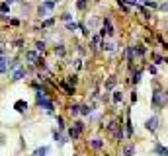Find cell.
<instances>
[{
  "mask_svg": "<svg viewBox=\"0 0 168 156\" xmlns=\"http://www.w3.org/2000/svg\"><path fill=\"white\" fill-rule=\"evenodd\" d=\"M82 131H84V123L82 121H74V123H72V127L68 129V137H71L72 141H76V139L82 135Z\"/></svg>",
  "mask_w": 168,
  "mask_h": 156,
  "instance_id": "cell-1",
  "label": "cell"
},
{
  "mask_svg": "<svg viewBox=\"0 0 168 156\" xmlns=\"http://www.w3.org/2000/svg\"><path fill=\"white\" fill-rule=\"evenodd\" d=\"M116 33V30H113V26H112V20L109 18H104V27H102V31H100V37H112V35Z\"/></svg>",
  "mask_w": 168,
  "mask_h": 156,
  "instance_id": "cell-2",
  "label": "cell"
},
{
  "mask_svg": "<svg viewBox=\"0 0 168 156\" xmlns=\"http://www.w3.org/2000/svg\"><path fill=\"white\" fill-rule=\"evenodd\" d=\"M166 100H168L166 94L158 92V90L153 94V105H154V108H164V105H166Z\"/></svg>",
  "mask_w": 168,
  "mask_h": 156,
  "instance_id": "cell-3",
  "label": "cell"
},
{
  "mask_svg": "<svg viewBox=\"0 0 168 156\" xmlns=\"http://www.w3.org/2000/svg\"><path fill=\"white\" fill-rule=\"evenodd\" d=\"M37 105H39L41 109H45V113H47V115H55V111H53V109H55V105H53V101L49 100V98H45L41 104H37Z\"/></svg>",
  "mask_w": 168,
  "mask_h": 156,
  "instance_id": "cell-4",
  "label": "cell"
},
{
  "mask_svg": "<svg viewBox=\"0 0 168 156\" xmlns=\"http://www.w3.org/2000/svg\"><path fill=\"white\" fill-rule=\"evenodd\" d=\"M22 78H26V68L20 64V67L14 70V74H12V80H14V82H20Z\"/></svg>",
  "mask_w": 168,
  "mask_h": 156,
  "instance_id": "cell-5",
  "label": "cell"
},
{
  "mask_svg": "<svg viewBox=\"0 0 168 156\" xmlns=\"http://www.w3.org/2000/svg\"><path fill=\"white\" fill-rule=\"evenodd\" d=\"M145 127H147L149 131H157V129H158V117H157V115L149 117V119H147V123H145Z\"/></svg>",
  "mask_w": 168,
  "mask_h": 156,
  "instance_id": "cell-6",
  "label": "cell"
},
{
  "mask_svg": "<svg viewBox=\"0 0 168 156\" xmlns=\"http://www.w3.org/2000/svg\"><path fill=\"white\" fill-rule=\"evenodd\" d=\"M14 109H16L18 113H24V111H27V101H26V100H18V101L14 104Z\"/></svg>",
  "mask_w": 168,
  "mask_h": 156,
  "instance_id": "cell-7",
  "label": "cell"
},
{
  "mask_svg": "<svg viewBox=\"0 0 168 156\" xmlns=\"http://www.w3.org/2000/svg\"><path fill=\"white\" fill-rule=\"evenodd\" d=\"M51 12L53 10H49L45 4H39V8H37V16L39 18H47V16H51Z\"/></svg>",
  "mask_w": 168,
  "mask_h": 156,
  "instance_id": "cell-8",
  "label": "cell"
},
{
  "mask_svg": "<svg viewBox=\"0 0 168 156\" xmlns=\"http://www.w3.org/2000/svg\"><path fill=\"white\" fill-rule=\"evenodd\" d=\"M61 88H63V92L67 94V96H72V94H74V86L68 84V82H63V84H61Z\"/></svg>",
  "mask_w": 168,
  "mask_h": 156,
  "instance_id": "cell-9",
  "label": "cell"
},
{
  "mask_svg": "<svg viewBox=\"0 0 168 156\" xmlns=\"http://www.w3.org/2000/svg\"><path fill=\"white\" fill-rule=\"evenodd\" d=\"M90 146H92L94 150H102L104 148V141H102V139H92V141H90Z\"/></svg>",
  "mask_w": 168,
  "mask_h": 156,
  "instance_id": "cell-10",
  "label": "cell"
},
{
  "mask_svg": "<svg viewBox=\"0 0 168 156\" xmlns=\"http://www.w3.org/2000/svg\"><path fill=\"white\" fill-rule=\"evenodd\" d=\"M154 152H157L158 156H168V148H164L160 142H157V145H154Z\"/></svg>",
  "mask_w": 168,
  "mask_h": 156,
  "instance_id": "cell-11",
  "label": "cell"
},
{
  "mask_svg": "<svg viewBox=\"0 0 168 156\" xmlns=\"http://www.w3.org/2000/svg\"><path fill=\"white\" fill-rule=\"evenodd\" d=\"M53 139H55L57 142H59V145H65V142H67V137H65V135H61V133H53Z\"/></svg>",
  "mask_w": 168,
  "mask_h": 156,
  "instance_id": "cell-12",
  "label": "cell"
},
{
  "mask_svg": "<svg viewBox=\"0 0 168 156\" xmlns=\"http://www.w3.org/2000/svg\"><path fill=\"white\" fill-rule=\"evenodd\" d=\"M37 57H39L37 51H27V53H26V59L30 61V63H35V61H37Z\"/></svg>",
  "mask_w": 168,
  "mask_h": 156,
  "instance_id": "cell-13",
  "label": "cell"
},
{
  "mask_svg": "<svg viewBox=\"0 0 168 156\" xmlns=\"http://www.w3.org/2000/svg\"><path fill=\"white\" fill-rule=\"evenodd\" d=\"M135 154V145H127L123 148V156H133Z\"/></svg>",
  "mask_w": 168,
  "mask_h": 156,
  "instance_id": "cell-14",
  "label": "cell"
},
{
  "mask_svg": "<svg viewBox=\"0 0 168 156\" xmlns=\"http://www.w3.org/2000/svg\"><path fill=\"white\" fill-rule=\"evenodd\" d=\"M47 152H49V148H47V146H41V148L33 150V154H31V156H45Z\"/></svg>",
  "mask_w": 168,
  "mask_h": 156,
  "instance_id": "cell-15",
  "label": "cell"
},
{
  "mask_svg": "<svg viewBox=\"0 0 168 156\" xmlns=\"http://www.w3.org/2000/svg\"><path fill=\"white\" fill-rule=\"evenodd\" d=\"M55 55L57 57H65V55H67V51H65L63 45H57V47H55Z\"/></svg>",
  "mask_w": 168,
  "mask_h": 156,
  "instance_id": "cell-16",
  "label": "cell"
},
{
  "mask_svg": "<svg viewBox=\"0 0 168 156\" xmlns=\"http://www.w3.org/2000/svg\"><path fill=\"white\" fill-rule=\"evenodd\" d=\"M123 100V94L117 90V92H113V104H119V101Z\"/></svg>",
  "mask_w": 168,
  "mask_h": 156,
  "instance_id": "cell-17",
  "label": "cell"
},
{
  "mask_svg": "<svg viewBox=\"0 0 168 156\" xmlns=\"http://www.w3.org/2000/svg\"><path fill=\"white\" fill-rule=\"evenodd\" d=\"M8 12H10V4H6V2H4V4H0V14H2V16H6Z\"/></svg>",
  "mask_w": 168,
  "mask_h": 156,
  "instance_id": "cell-18",
  "label": "cell"
},
{
  "mask_svg": "<svg viewBox=\"0 0 168 156\" xmlns=\"http://www.w3.org/2000/svg\"><path fill=\"white\" fill-rule=\"evenodd\" d=\"M80 113H82V115H90V113H92V108H90V105H80Z\"/></svg>",
  "mask_w": 168,
  "mask_h": 156,
  "instance_id": "cell-19",
  "label": "cell"
},
{
  "mask_svg": "<svg viewBox=\"0 0 168 156\" xmlns=\"http://www.w3.org/2000/svg\"><path fill=\"white\" fill-rule=\"evenodd\" d=\"M8 67H10V70H16V68L20 67V61L18 59H12V63H6Z\"/></svg>",
  "mask_w": 168,
  "mask_h": 156,
  "instance_id": "cell-20",
  "label": "cell"
},
{
  "mask_svg": "<svg viewBox=\"0 0 168 156\" xmlns=\"http://www.w3.org/2000/svg\"><path fill=\"white\" fill-rule=\"evenodd\" d=\"M78 30V23H74V22H67V31H76Z\"/></svg>",
  "mask_w": 168,
  "mask_h": 156,
  "instance_id": "cell-21",
  "label": "cell"
},
{
  "mask_svg": "<svg viewBox=\"0 0 168 156\" xmlns=\"http://www.w3.org/2000/svg\"><path fill=\"white\" fill-rule=\"evenodd\" d=\"M35 51H37V53L45 51V41H37V43H35Z\"/></svg>",
  "mask_w": 168,
  "mask_h": 156,
  "instance_id": "cell-22",
  "label": "cell"
},
{
  "mask_svg": "<svg viewBox=\"0 0 168 156\" xmlns=\"http://www.w3.org/2000/svg\"><path fill=\"white\" fill-rule=\"evenodd\" d=\"M55 23V18H47L45 22H41V27H51Z\"/></svg>",
  "mask_w": 168,
  "mask_h": 156,
  "instance_id": "cell-23",
  "label": "cell"
},
{
  "mask_svg": "<svg viewBox=\"0 0 168 156\" xmlns=\"http://www.w3.org/2000/svg\"><path fill=\"white\" fill-rule=\"evenodd\" d=\"M125 125H127V137H131V135H133V127H131V117L129 115H127V123H125Z\"/></svg>",
  "mask_w": 168,
  "mask_h": 156,
  "instance_id": "cell-24",
  "label": "cell"
},
{
  "mask_svg": "<svg viewBox=\"0 0 168 156\" xmlns=\"http://www.w3.org/2000/svg\"><path fill=\"white\" fill-rule=\"evenodd\" d=\"M68 111H71L72 113V115H78V113H80V105H71V108H68Z\"/></svg>",
  "mask_w": 168,
  "mask_h": 156,
  "instance_id": "cell-25",
  "label": "cell"
},
{
  "mask_svg": "<svg viewBox=\"0 0 168 156\" xmlns=\"http://www.w3.org/2000/svg\"><path fill=\"white\" fill-rule=\"evenodd\" d=\"M141 74H143V70H137V72L133 74V78H131V82H135V84H137V82L141 80Z\"/></svg>",
  "mask_w": 168,
  "mask_h": 156,
  "instance_id": "cell-26",
  "label": "cell"
},
{
  "mask_svg": "<svg viewBox=\"0 0 168 156\" xmlns=\"http://www.w3.org/2000/svg\"><path fill=\"white\" fill-rule=\"evenodd\" d=\"M35 67H37V68H45V61L41 59V57H37V61H35Z\"/></svg>",
  "mask_w": 168,
  "mask_h": 156,
  "instance_id": "cell-27",
  "label": "cell"
},
{
  "mask_svg": "<svg viewBox=\"0 0 168 156\" xmlns=\"http://www.w3.org/2000/svg\"><path fill=\"white\" fill-rule=\"evenodd\" d=\"M127 61L133 63V47H127Z\"/></svg>",
  "mask_w": 168,
  "mask_h": 156,
  "instance_id": "cell-28",
  "label": "cell"
},
{
  "mask_svg": "<svg viewBox=\"0 0 168 156\" xmlns=\"http://www.w3.org/2000/svg\"><path fill=\"white\" fill-rule=\"evenodd\" d=\"M113 86H116V78H109V80L106 82V88H108V90H112Z\"/></svg>",
  "mask_w": 168,
  "mask_h": 156,
  "instance_id": "cell-29",
  "label": "cell"
},
{
  "mask_svg": "<svg viewBox=\"0 0 168 156\" xmlns=\"http://www.w3.org/2000/svg\"><path fill=\"white\" fill-rule=\"evenodd\" d=\"M57 125H59V129H65V119L61 115H57Z\"/></svg>",
  "mask_w": 168,
  "mask_h": 156,
  "instance_id": "cell-30",
  "label": "cell"
},
{
  "mask_svg": "<svg viewBox=\"0 0 168 156\" xmlns=\"http://www.w3.org/2000/svg\"><path fill=\"white\" fill-rule=\"evenodd\" d=\"M67 82H68V84H72V86H74V84H76V76H74V74L67 76Z\"/></svg>",
  "mask_w": 168,
  "mask_h": 156,
  "instance_id": "cell-31",
  "label": "cell"
},
{
  "mask_svg": "<svg viewBox=\"0 0 168 156\" xmlns=\"http://www.w3.org/2000/svg\"><path fill=\"white\" fill-rule=\"evenodd\" d=\"M6 70H8V64L6 63H0V74H4Z\"/></svg>",
  "mask_w": 168,
  "mask_h": 156,
  "instance_id": "cell-32",
  "label": "cell"
},
{
  "mask_svg": "<svg viewBox=\"0 0 168 156\" xmlns=\"http://www.w3.org/2000/svg\"><path fill=\"white\" fill-rule=\"evenodd\" d=\"M147 8H157V2H153V0H145Z\"/></svg>",
  "mask_w": 168,
  "mask_h": 156,
  "instance_id": "cell-33",
  "label": "cell"
},
{
  "mask_svg": "<svg viewBox=\"0 0 168 156\" xmlns=\"http://www.w3.org/2000/svg\"><path fill=\"white\" fill-rule=\"evenodd\" d=\"M137 53H139V55H145V53H147V49L143 47V45H137Z\"/></svg>",
  "mask_w": 168,
  "mask_h": 156,
  "instance_id": "cell-34",
  "label": "cell"
},
{
  "mask_svg": "<svg viewBox=\"0 0 168 156\" xmlns=\"http://www.w3.org/2000/svg\"><path fill=\"white\" fill-rule=\"evenodd\" d=\"M154 63H157V64H162V63H164V59H162L160 55H154Z\"/></svg>",
  "mask_w": 168,
  "mask_h": 156,
  "instance_id": "cell-35",
  "label": "cell"
},
{
  "mask_svg": "<svg viewBox=\"0 0 168 156\" xmlns=\"http://www.w3.org/2000/svg\"><path fill=\"white\" fill-rule=\"evenodd\" d=\"M76 6H78V10H84V8H86V2H80V0H78V2H76Z\"/></svg>",
  "mask_w": 168,
  "mask_h": 156,
  "instance_id": "cell-36",
  "label": "cell"
},
{
  "mask_svg": "<svg viewBox=\"0 0 168 156\" xmlns=\"http://www.w3.org/2000/svg\"><path fill=\"white\" fill-rule=\"evenodd\" d=\"M61 18H63L65 22H71V18H72V16H71V14H63V16H61Z\"/></svg>",
  "mask_w": 168,
  "mask_h": 156,
  "instance_id": "cell-37",
  "label": "cell"
},
{
  "mask_svg": "<svg viewBox=\"0 0 168 156\" xmlns=\"http://www.w3.org/2000/svg\"><path fill=\"white\" fill-rule=\"evenodd\" d=\"M8 22H10V26H18V23H20V20H16V18H12V20H8Z\"/></svg>",
  "mask_w": 168,
  "mask_h": 156,
  "instance_id": "cell-38",
  "label": "cell"
},
{
  "mask_svg": "<svg viewBox=\"0 0 168 156\" xmlns=\"http://www.w3.org/2000/svg\"><path fill=\"white\" fill-rule=\"evenodd\" d=\"M123 2H127V4H131V6L137 8V0H123Z\"/></svg>",
  "mask_w": 168,
  "mask_h": 156,
  "instance_id": "cell-39",
  "label": "cell"
},
{
  "mask_svg": "<svg viewBox=\"0 0 168 156\" xmlns=\"http://www.w3.org/2000/svg\"><path fill=\"white\" fill-rule=\"evenodd\" d=\"M14 45H16V47H18V49H22V45H24V41H22V39H18V41H16V43H14Z\"/></svg>",
  "mask_w": 168,
  "mask_h": 156,
  "instance_id": "cell-40",
  "label": "cell"
},
{
  "mask_svg": "<svg viewBox=\"0 0 168 156\" xmlns=\"http://www.w3.org/2000/svg\"><path fill=\"white\" fill-rule=\"evenodd\" d=\"M149 72L151 74H157V67H149Z\"/></svg>",
  "mask_w": 168,
  "mask_h": 156,
  "instance_id": "cell-41",
  "label": "cell"
},
{
  "mask_svg": "<svg viewBox=\"0 0 168 156\" xmlns=\"http://www.w3.org/2000/svg\"><path fill=\"white\" fill-rule=\"evenodd\" d=\"M6 4H14V2H18V0H4Z\"/></svg>",
  "mask_w": 168,
  "mask_h": 156,
  "instance_id": "cell-42",
  "label": "cell"
},
{
  "mask_svg": "<svg viewBox=\"0 0 168 156\" xmlns=\"http://www.w3.org/2000/svg\"><path fill=\"white\" fill-rule=\"evenodd\" d=\"M0 55H4V47H2V45H0Z\"/></svg>",
  "mask_w": 168,
  "mask_h": 156,
  "instance_id": "cell-43",
  "label": "cell"
},
{
  "mask_svg": "<svg viewBox=\"0 0 168 156\" xmlns=\"http://www.w3.org/2000/svg\"><path fill=\"white\" fill-rule=\"evenodd\" d=\"M0 63H4V55H0Z\"/></svg>",
  "mask_w": 168,
  "mask_h": 156,
  "instance_id": "cell-44",
  "label": "cell"
},
{
  "mask_svg": "<svg viewBox=\"0 0 168 156\" xmlns=\"http://www.w3.org/2000/svg\"><path fill=\"white\" fill-rule=\"evenodd\" d=\"M80 2H88V0H80Z\"/></svg>",
  "mask_w": 168,
  "mask_h": 156,
  "instance_id": "cell-45",
  "label": "cell"
},
{
  "mask_svg": "<svg viewBox=\"0 0 168 156\" xmlns=\"http://www.w3.org/2000/svg\"><path fill=\"white\" fill-rule=\"evenodd\" d=\"M55 2H59V0H55Z\"/></svg>",
  "mask_w": 168,
  "mask_h": 156,
  "instance_id": "cell-46",
  "label": "cell"
}]
</instances>
